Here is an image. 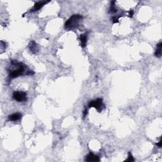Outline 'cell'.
<instances>
[{"mask_svg": "<svg viewBox=\"0 0 162 162\" xmlns=\"http://www.w3.org/2000/svg\"><path fill=\"white\" fill-rule=\"evenodd\" d=\"M13 97L15 100L18 102H24L27 100L26 92L23 91H14L13 93Z\"/></svg>", "mask_w": 162, "mask_h": 162, "instance_id": "4", "label": "cell"}, {"mask_svg": "<svg viewBox=\"0 0 162 162\" xmlns=\"http://www.w3.org/2000/svg\"><path fill=\"white\" fill-rule=\"evenodd\" d=\"M11 64L16 67V69L11 70L9 74V77L10 78H17L20 75H32L34 74L32 70L27 68V65L21 62H18L17 60H12Z\"/></svg>", "mask_w": 162, "mask_h": 162, "instance_id": "1", "label": "cell"}, {"mask_svg": "<svg viewBox=\"0 0 162 162\" xmlns=\"http://www.w3.org/2000/svg\"><path fill=\"white\" fill-rule=\"evenodd\" d=\"M134 161V158H133L132 155V154H131V153L129 152V153H128V158H127V160H125V161L132 162V161Z\"/></svg>", "mask_w": 162, "mask_h": 162, "instance_id": "12", "label": "cell"}, {"mask_svg": "<svg viewBox=\"0 0 162 162\" xmlns=\"http://www.w3.org/2000/svg\"><path fill=\"white\" fill-rule=\"evenodd\" d=\"M29 48L30 51H31V53H33V54H36L39 50V46L37 45V44L34 41H31L30 42Z\"/></svg>", "mask_w": 162, "mask_h": 162, "instance_id": "7", "label": "cell"}, {"mask_svg": "<svg viewBox=\"0 0 162 162\" xmlns=\"http://www.w3.org/2000/svg\"><path fill=\"white\" fill-rule=\"evenodd\" d=\"M89 108H94L99 112H101L105 108V105L103 103V99L97 98L96 100L91 101L88 104Z\"/></svg>", "mask_w": 162, "mask_h": 162, "instance_id": "3", "label": "cell"}, {"mask_svg": "<svg viewBox=\"0 0 162 162\" xmlns=\"http://www.w3.org/2000/svg\"><path fill=\"white\" fill-rule=\"evenodd\" d=\"M22 118V114L20 113H16L8 116V120L10 121H17Z\"/></svg>", "mask_w": 162, "mask_h": 162, "instance_id": "9", "label": "cell"}, {"mask_svg": "<svg viewBox=\"0 0 162 162\" xmlns=\"http://www.w3.org/2000/svg\"><path fill=\"white\" fill-rule=\"evenodd\" d=\"M156 146H158V148H161V140H160V141L158 143H156Z\"/></svg>", "mask_w": 162, "mask_h": 162, "instance_id": "16", "label": "cell"}, {"mask_svg": "<svg viewBox=\"0 0 162 162\" xmlns=\"http://www.w3.org/2000/svg\"><path fill=\"white\" fill-rule=\"evenodd\" d=\"M83 19L81 15H73L67 20L65 23V29L67 30H73L77 28Z\"/></svg>", "mask_w": 162, "mask_h": 162, "instance_id": "2", "label": "cell"}, {"mask_svg": "<svg viewBox=\"0 0 162 162\" xmlns=\"http://www.w3.org/2000/svg\"><path fill=\"white\" fill-rule=\"evenodd\" d=\"M129 16H130V17H132V16H133V15H134V12H133V10H130L129 12Z\"/></svg>", "mask_w": 162, "mask_h": 162, "instance_id": "15", "label": "cell"}, {"mask_svg": "<svg viewBox=\"0 0 162 162\" xmlns=\"http://www.w3.org/2000/svg\"><path fill=\"white\" fill-rule=\"evenodd\" d=\"M85 161H89V162H92V161H100V157L98 156L94 155L92 153L90 152L88 155L86 156L85 158Z\"/></svg>", "mask_w": 162, "mask_h": 162, "instance_id": "6", "label": "cell"}, {"mask_svg": "<svg viewBox=\"0 0 162 162\" xmlns=\"http://www.w3.org/2000/svg\"><path fill=\"white\" fill-rule=\"evenodd\" d=\"M80 40H81V46L82 48H85L87 45V33H85L82 34L80 36Z\"/></svg>", "mask_w": 162, "mask_h": 162, "instance_id": "8", "label": "cell"}, {"mask_svg": "<svg viewBox=\"0 0 162 162\" xmlns=\"http://www.w3.org/2000/svg\"><path fill=\"white\" fill-rule=\"evenodd\" d=\"M121 16H115L113 17L112 20H113V23H116L119 22V18H120Z\"/></svg>", "mask_w": 162, "mask_h": 162, "instance_id": "13", "label": "cell"}, {"mask_svg": "<svg viewBox=\"0 0 162 162\" xmlns=\"http://www.w3.org/2000/svg\"><path fill=\"white\" fill-rule=\"evenodd\" d=\"M49 2H50V1H37V2H36V3L34 4V6L30 10V12H37V11H39L41 8L43 7L46 4L48 3Z\"/></svg>", "mask_w": 162, "mask_h": 162, "instance_id": "5", "label": "cell"}, {"mask_svg": "<svg viewBox=\"0 0 162 162\" xmlns=\"http://www.w3.org/2000/svg\"><path fill=\"white\" fill-rule=\"evenodd\" d=\"M161 47H162V42H159L156 45V50L155 53V55L158 58H160L161 56Z\"/></svg>", "mask_w": 162, "mask_h": 162, "instance_id": "10", "label": "cell"}, {"mask_svg": "<svg viewBox=\"0 0 162 162\" xmlns=\"http://www.w3.org/2000/svg\"><path fill=\"white\" fill-rule=\"evenodd\" d=\"M87 110L86 108V109L84 110V113H83V117L84 118L86 117V115H87Z\"/></svg>", "mask_w": 162, "mask_h": 162, "instance_id": "14", "label": "cell"}, {"mask_svg": "<svg viewBox=\"0 0 162 162\" xmlns=\"http://www.w3.org/2000/svg\"><path fill=\"white\" fill-rule=\"evenodd\" d=\"M115 1H112L111 3V6H110V12L111 13H116L117 12V9L115 8Z\"/></svg>", "mask_w": 162, "mask_h": 162, "instance_id": "11", "label": "cell"}]
</instances>
